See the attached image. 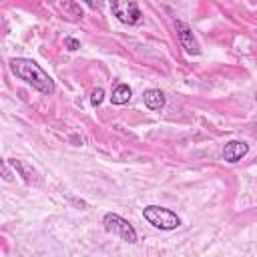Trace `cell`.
I'll use <instances>...</instances> for the list:
<instances>
[{"instance_id": "obj_7", "label": "cell", "mask_w": 257, "mask_h": 257, "mask_svg": "<svg viewBox=\"0 0 257 257\" xmlns=\"http://www.w3.org/2000/svg\"><path fill=\"white\" fill-rule=\"evenodd\" d=\"M143 100H145V104H147L151 110H159V108L165 104V94H163L159 88H149V90H145Z\"/></svg>"}, {"instance_id": "obj_2", "label": "cell", "mask_w": 257, "mask_h": 257, "mask_svg": "<svg viewBox=\"0 0 257 257\" xmlns=\"http://www.w3.org/2000/svg\"><path fill=\"white\" fill-rule=\"evenodd\" d=\"M143 217L147 223H151L153 227L161 229V231H171L177 229L181 225V219L177 217V213H173L171 209L159 207V205H149L143 209Z\"/></svg>"}, {"instance_id": "obj_6", "label": "cell", "mask_w": 257, "mask_h": 257, "mask_svg": "<svg viewBox=\"0 0 257 257\" xmlns=\"http://www.w3.org/2000/svg\"><path fill=\"white\" fill-rule=\"evenodd\" d=\"M247 151H249V145L245 141H229L223 147V159L227 163H237L247 155Z\"/></svg>"}, {"instance_id": "obj_4", "label": "cell", "mask_w": 257, "mask_h": 257, "mask_svg": "<svg viewBox=\"0 0 257 257\" xmlns=\"http://www.w3.org/2000/svg\"><path fill=\"white\" fill-rule=\"evenodd\" d=\"M110 10L112 14L122 22V24H137L141 20V10L135 2H128V0H118V2H112L110 4Z\"/></svg>"}, {"instance_id": "obj_13", "label": "cell", "mask_w": 257, "mask_h": 257, "mask_svg": "<svg viewBox=\"0 0 257 257\" xmlns=\"http://www.w3.org/2000/svg\"><path fill=\"white\" fill-rule=\"evenodd\" d=\"M255 98H257V94H255Z\"/></svg>"}, {"instance_id": "obj_10", "label": "cell", "mask_w": 257, "mask_h": 257, "mask_svg": "<svg viewBox=\"0 0 257 257\" xmlns=\"http://www.w3.org/2000/svg\"><path fill=\"white\" fill-rule=\"evenodd\" d=\"M60 10H70V18L68 20H78L82 18V10L78 4H72V2H64V4H58Z\"/></svg>"}, {"instance_id": "obj_12", "label": "cell", "mask_w": 257, "mask_h": 257, "mask_svg": "<svg viewBox=\"0 0 257 257\" xmlns=\"http://www.w3.org/2000/svg\"><path fill=\"white\" fill-rule=\"evenodd\" d=\"M64 46H66L68 50H76V48H80V42H78L76 38H66V40H64Z\"/></svg>"}, {"instance_id": "obj_5", "label": "cell", "mask_w": 257, "mask_h": 257, "mask_svg": "<svg viewBox=\"0 0 257 257\" xmlns=\"http://www.w3.org/2000/svg\"><path fill=\"white\" fill-rule=\"evenodd\" d=\"M175 28H177V32H179V40H181L183 48H185L189 54H199V52H201V48H199L197 38H195V36H193V32H191V28H189L185 22H181V20H177V22H175Z\"/></svg>"}, {"instance_id": "obj_1", "label": "cell", "mask_w": 257, "mask_h": 257, "mask_svg": "<svg viewBox=\"0 0 257 257\" xmlns=\"http://www.w3.org/2000/svg\"><path fill=\"white\" fill-rule=\"evenodd\" d=\"M10 70H12L14 76L28 82L38 92H42V94H52L54 92L52 78L34 60H30V58H12L10 60Z\"/></svg>"}, {"instance_id": "obj_9", "label": "cell", "mask_w": 257, "mask_h": 257, "mask_svg": "<svg viewBox=\"0 0 257 257\" xmlns=\"http://www.w3.org/2000/svg\"><path fill=\"white\" fill-rule=\"evenodd\" d=\"M131 96H133V90L128 84H116L110 100H112V104H126L131 100Z\"/></svg>"}, {"instance_id": "obj_3", "label": "cell", "mask_w": 257, "mask_h": 257, "mask_svg": "<svg viewBox=\"0 0 257 257\" xmlns=\"http://www.w3.org/2000/svg\"><path fill=\"white\" fill-rule=\"evenodd\" d=\"M102 225H104V231L118 235L124 243H137V231H135V227L126 219H122L120 215L106 213L104 219H102Z\"/></svg>"}, {"instance_id": "obj_11", "label": "cell", "mask_w": 257, "mask_h": 257, "mask_svg": "<svg viewBox=\"0 0 257 257\" xmlns=\"http://www.w3.org/2000/svg\"><path fill=\"white\" fill-rule=\"evenodd\" d=\"M102 98H104V90H102V88H94V90H92V96H90V102H92L94 106H98V104L102 102Z\"/></svg>"}, {"instance_id": "obj_8", "label": "cell", "mask_w": 257, "mask_h": 257, "mask_svg": "<svg viewBox=\"0 0 257 257\" xmlns=\"http://www.w3.org/2000/svg\"><path fill=\"white\" fill-rule=\"evenodd\" d=\"M8 163L14 167V171H18V173H20V177H22L26 183H32V181L36 183V181H38V175H36V171H34L32 167H28L26 163H22V161H16V159H10Z\"/></svg>"}]
</instances>
